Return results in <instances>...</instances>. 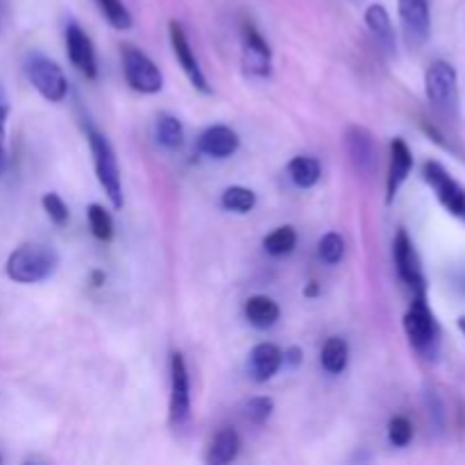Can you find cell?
Wrapping results in <instances>:
<instances>
[{
	"instance_id": "4dcf8cb0",
	"label": "cell",
	"mask_w": 465,
	"mask_h": 465,
	"mask_svg": "<svg viewBox=\"0 0 465 465\" xmlns=\"http://www.w3.org/2000/svg\"><path fill=\"white\" fill-rule=\"evenodd\" d=\"M41 204H44V212L48 213V218L54 223V225H59V227L66 225L68 207H66V203L62 200V195L45 193L44 198H41Z\"/></svg>"
},
{
	"instance_id": "44dd1931",
	"label": "cell",
	"mask_w": 465,
	"mask_h": 465,
	"mask_svg": "<svg viewBox=\"0 0 465 465\" xmlns=\"http://www.w3.org/2000/svg\"><path fill=\"white\" fill-rule=\"evenodd\" d=\"M154 136L162 148L177 150L184 143V127H182L180 118L173 114H159L157 123H154Z\"/></svg>"
},
{
	"instance_id": "8d00e7d4",
	"label": "cell",
	"mask_w": 465,
	"mask_h": 465,
	"mask_svg": "<svg viewBox=\"0 0 465 465\" xmlns=\"http://www.w3.org/2000/svg\"><path fill=\"white\" fill-rule=\"evenodd\" d=\"M0 461H3V459H0Z\"/></svg>"
},
{
	"instance_id": "e0dca14e",
	"label": "cell",
	"mask_w": 465,
	"mask_h": 465,
	"mask_svg": "<svg viewBox=\"0 0 465 465\" xmlns=\"http://www.w3.org/2000/svg\"><path fill=\"white\" fill-rule=\"evenodd\" d=\"M282 363V350L275 343H259L254 345L248 359V372L257 384H266L268 380L280 372Z\"/></svg>"
},
{
	"instance_id": "9c48e42d",
	"label": "cell",
	"mask_w": 465,
	"mask_h": 465,
	"mask_svg": "<svg viewBox=\"0 0 465 465\" xmlns=\"http://www.w3.org/2000/svg\"><path fill=\"white\" fill-rule=\"evenodd\" d=\"M393 259H395V268H398L400 280L413 291V295L427 293V280H425V272H422V262L420 257H418L416 245H413L411 236L407 234V230H400L398 234H395Z\"/></svg>"
},
{
	"instance_id": "7a4b0ae2",
	"label": "cell",
	"mask_w": 465,
	"mask_h": 465,
	"mask_svg": "<svg viewBox=\"0 0 465 465\" xmlns=\"http://www.w3.org/2000/svg\"><path fill=\"white\" fill-rule=\"evenodd\" d=\"M404 331H407L409 343L418 354L427 359H434L439 354L440 330L434 312L427 304V293L413 295L411 307L404 313Z\"/></svg>"
},
{
	"instance_id": "ba28073f",
	"label": "cell",
	"mask_w": 465,
	"mask_h": 465,
	"mask_svg": "<svg viewBox=\"0 0 465 465\" xmlns=\"http://www.w3.org/2000/svg\"><path fill=\"white\" fill-rule=\"evenodd\" d=\"M168 416L171 425L184 427L191 418V380L186 368L184 354H171V402H168Z\"/></svg>"
},
{
	"instance_id": "52a82bcc",
	"label": "cell",
	"mask_w": 465,
	"mask_h": 465,
	"mask_svg": "<svg viewBox=\"0 0 465 465\" xmlns=\"http://www.w3.org/2000/svg\"><path fill=\"white\" fill-rule=\"evenodd\" d=\"M25 73L30 84L44 95L48 103H62L68 95V80L62 68L44 54H32L25 62Z\"/></svg>"
},
{
	"instance_id": "d6a6232c",
	"label": "cell",
	"mask_w": 465,
	"mask_h": 465,
	"mask_svg": "<svg viewBox=\"0 0 465 465\" xmlns=\"http://www.w3.org/2000/svg\"><path fill=\"white\" fill-rule=\"evenodd\" d=\"M300 361H302V350L298 345L289 348L286 352H282V363H286L289 368H298Z\"/></svg>"
},
{
	"instance_id": "4316f807",
	"label": "cell",
	"mask_w": 465,
	"mask_h": 465,
	"mask_svg": "<svg viewBox=\"0 0 465 465\" xmlns=\"http://www.w3.org/2000/svg\"><path fill=\"white\" fill-rule=\"evenodd\" d=\"M95 3H98L103 16L109 21V25L116 27V30H130L132 14L127 12V7L123 5V0H95Z\"/></svg>"
},
{
	"instance_id": "83f0119b",
	"label": "cell",
	"mask_w": 465,
	"mask_h": 465,
	"mask_svg": "<svg viewBox=\"0 0 465 465\" xmlns=\"http://www.w3.org/2000/svg\"><path fill=\"white\" fill-rule=\"evenodd\" d=\"M343 254H345L343 236L336 234V232H330V234L322 236L321 243H318V257H321L322 262L330 263V266H336V263L343 259Z\"/></svg>"
},
{
	"instance_id": "5b68a950",
	"label": "cell",
	"mask_w": 465,
	"mask_h": 465,
	"mask_svg": "<svg viewBox=\"0 0 465 465\" xmlns=\"http://www.w3.org/2000/svg\"><path fill=\"white\" fill-rule=\"evenodd\" d=\"M425 94L430 103L443 114H454L459 104V80L457 71L450 62L431 64L425 73Z\"/></svg>"
},
{
	"instance_id": "603a6c76",
	"label": "cell",
	"mask_w": 465,
	"mask_h": 465,
	"mask_svg": "<svg viewBox=\"0 0 465 465\" xmlns=\"http://www.w3.org/2000/svg\"><path fill=\"white\" fill-rule=\"evenodd\" d=\"M350 359V348L341 336H331V339L325 341L321 352V363L330 375H341L348 366Z\"/></svg>"
},
{
	"instance_id": "d590c367",
	"label": "cell",
	"mask_w": 465,
	"mask_h": 465,
	"mask_svg": "<svg viewBox=\"0 0 465 465\" xmlns=\"http://www.w3.org/2000/svg\"><path fill=\"white\" fill-rule=\"evenodd\" d=\"M459 327H461V331H463V336H465V318H461V321H459Z\"/></svg>"
},
{
	"instance_id": "2e32d148",
	"label": "cell",
	"mask_w": 465,
	"mask_h": 465,
	"mask_svg": "<svg viewBox=\"0 0 465 465\" xmlns=\"http://www.w3.org/2000/svg\"><path fill=\"white\" fill-rule=\"evenodd\" d=\"M239 134L227 125H212L200 134V153L213 159H227L239 150Z\"/></svg>"
},
{
	"instance_id": "5bb4252c",
	"label": "cell",
	"mask_w": 465,
	"mask_h": 465,
	"mask_svg": "<svg viewBox=\"0 0 465 465\" xmlns=\"http://www.w3.org/2000/svg\"><path fill=\"white\" fill-rule=\"evenodd\" d=\"M413 168V154L411 148L404 139H393L391 141V162H389V177H386V203H393L398 191L402 189V184L407 182V177L411 175Z\"/></svg>"
},
{
	"instance_id": "7c38bea8",
	"label": "cell",
	"mask_w": 465,
	"mask_h": 465,
	"mask_svg": "<svg viewBox=\"0 0 465 465\" xmlns=\"http://www.w3.org/2000/svg\"><path fill=\"white\" fill-rule=\"evenodd\" d=\"M243 68L248 75L252 77H268L272 71V50L268 45V41L259 35L257 27L252 23H245L243 32Z\"/></svg>"
},
{
	"instance_id": "6da1fadb",
	"label": "cell",
	"mask_w": 465,
	"mask_h": 465,
	"mask_svg": "<svg viewBox=\"0 0 465 465\" xmlns=\"http://www.w3.org/2000/svg\"><path fill=\"white\" fill-rule=\"evenodd\" d=\"M59 254L57 250L44 243L18 245L7 259V277L16 284H36L44 282L57 271Z\"/></svg>"
},
{
	"instance_id": "277c9868",
	"label": "cell",
	"mask_w": 465,
	"mask_h": 465,
	"mask_svg": "<svg viewBox=\"0 0 465 465\" xmlns=\"http://www.w3.org/2000/svg\"><path fill=\"white\" fill-rule=\"evenodd\" d=\"M422 180L431 186L436 200L443 204L445 212L452 213L465 225V186L461 182L454 180L448 168L443 163L434 162V159L422 163Z\"/></svg>"
},
{
	"instance_id": "836d02e7",
	"label": "cell",
	"mask_w": 465,
	"mask_h": 465,
	"mask_svg": "<svg viewBox=\"0 0 465 465\" xmlns=\"http://www.w3.org/2000/svg\"><path fill=\"white\" fill-rule=\"evenodd\" d=\"M91 280H94V286H103L104 284V275L100 271H95L94 275H91Z\"/></svg>"
},
{
	"instance_id": "484cf974",
	"label": "cell",
	"mask_w": 465,
	"mask_h": 465,
	"mask_svg": "<svg viewBox=\"0 0 465 465\" xmlns=\"http://www.w3.org/2000/svg\"><path fill=\"white\" fill-rule=\"evenodd\" d=\"M86 218H89V227L98 241H112L114 236V221L109 216L107 209L103 204H89L86 207Z\"/></svg>"
},
{
	"instance_id": "d4e9b609",
	"label": "cell",
	"mask_w": 465,
	"mask_h": 465,
	"mask_svg": "<svg viewBox=\"0 0 465 465\" xmlns=\"http://www.w3.org/2000/svg\"><path fill=\"white\" fill-rule=\"evenodd\" d=\"M295 243H298V234H295L293 227L284 225V227H277L275 232L263 239V248H266L268 254L272 257H286L295 250Z\"/></svg>"
},
{
	"instance_id": "8992f818",
	"label": "cell",
	"mask_w": 465,
	"mask_h": 465,
	"mask_svg": "<svg viewBox=\"0 0 465 465\" xmlns=\"http://www.w3.org/2000/svg\"><path fill=\"white\" fill-rule=\"evenodd\" d=\"M123 73H125L127 84L139 94H159L163 86V75L157 64L134 45H123L121 50Z\"/></svg>"
},
{
	"instance_id": "7402d4cb",
	"label": "cell",
	"mask_w": 465,
	"mask_h": 465,
	"mask_svg": "<svg viewBox=\"0 0 465 465\" xmlns=\"http://www.w3.org/2000/svg\"><path fill=\"white\" fill-rule=\"evenodd\" d=\"M322 175L321 162L316 157H295L289 163V177L298 189H312Z\"/></svg>"
},
{
	"instance_id": "30bf717a",
	"label": "cell",
	"mask_w": 465,
	"mask_h": 465,
	"mask_svg": "<svg viewBox=\"0 0 465 465\" xmlns=\"http://www.w3.org/2000/svg\"><path fill=\"white\" fill-rule=\"evenodd\" d=\"M398 12L407 44L411 48L425 45L431 35L430 0H398Z\"/></svg>"
},
{
	"instance_id": "1f68e13d",
	"label": "cell",
	"mask_w": 465,
	"mask_h": 465,
	"mask_svg": "<svg viewBox=\"0 0 465 465\" xmlns=\"http://www.w3.org/2000/svg\"><path fill=\"white\" fill-rule=\"evenodd\" d=\"M5 123H7V104L0 98V173H3L5 159H7V153H5Z\"/></svg>"
},
{
	"instance_id": "ffe728a7",
	"label": "cell",
	"mask_w": 465,
	"mask_h": 465,
	"mask_svg": "<svg viewBox=\"0 0 465 465\" xmlns=\"http://www.w3.org/2000/svg\"><path fill=\"white\" fill-rule=\"evenodd\" d=\"M241 452V436L232 427L218 431L213 436L212 445L207 450V463L212 465H227L234 461Z\"/></svg>"
},
{
	"instance_id": "cb8c5ba5",
	"label": "cell",
	"mask_w": 465,
	"mask_h": 465,
	"mask_svg": "<svg viewBox=\"0 0 465 465\" xmlns=\"http://www.w3.org/2000/svg\"><path fill=\"white\" fill-rule=\"evenodd\" d=\"M221 204L227 212L248 213L257 204V193L252 189H245V186H230V189L223 191Z\"/></svg>"
},
{
	"instance_id": "9a60e30c",
	"label": "cell",
	"mask_w": 465,
	"mask_h": 465,
	"mask_svg": "<svg viewBox=\"0 0 465 465\" xmlns=\"http://www.w3.org/2000/svg\"><path fill=\"white\" fill-rule=\"evenodd\" d=\"M345 148H348L350 159H352L354 168L366 175L375 173L377 168V145L371 132L366 127L352 125L345 134Z\"/></svg>"
},
{
	"instance_id": "3957f363",
	"label": "cell",
	"mask_w": 465,
	"mask_h": 465,
	"mask_svg": "<svg viewBox=\"0 0 465 465\" xmlns=\"http://www.w3.org/2000/svg\"><path fill=\"white\" fill-rule=\"evenodd\" d=\"M86 136H89V148L91 154H94V166L95 175H98L100 186L107 193L109 203L114 204V209L123 207V182H121V168H118L116 153H114L112 143L104 134H100L98 130L89 127L86 130Z\"/></svg>"
},
{
	"instance_id": "d6986e66",
	"label": "cell",
	"mask_w": 465,
	"mask_h": 465,
	"mask_svg": "<svg viewBox=\"0 0 465 465\" xmlns=\"http://www.w3.org/2000/svg\"><path fill=\"white\" fill-rule=\"evenodd\" d=\"M280 304L268 295H252L245 302V318L257 330H271L280 321Z\"/></svg>"
},
{
	"instance_id": "ac0fdd59",
	"label": "cell",
	"mask_w": 465,
	"mask_h": 465,
	"mask_svg": "<svg viewBox=\"0 0 465 465\" xmlns=\"http://www.w3.org/2000/svg\"><path fill=\"white\" fill-rule=\"evenodd\" d=\"M366 25L371 27V32L377 36V41L384 45V50L395 54V50H398V36H395L393 21H391V14L384 5L375 3L366 9Z\"/></svg>"
},
{
	"instance_id": "e575fe53",
	"label": "cell",
	"mask_w": 465,
	"mask_h": 465,
	"mask_svg": "<svg viewBox=\"0 0 465 465\" xmlns=\"http://www.w3.org/2000/svg\"><path fill=\"white\" fill-rule=\"evenodd\" d=\"M318 293V286H316V282H312V284H309V289L304 291V295H316Z\"/></svg>"
},
{
	"instance_id": "4fadbf2b",
	"label": "cell",
	"mask_w": 465,
	"mask_h": 465,
	"mask_svg": "<svg viewBox=\"0 0 465 465\" xmlns=\"http://www.w3.org/2000/svg\"><path fill=\"white\" fill-rule=\"evenodd\" d=\"M64 39H66V54L68 59H71L73 66H75L86 80H95V77H98V59H95V50L89 35H86L75 21H71L66 25V32H64Z\"/></svg>"
},
{
	"instance_id": "8fae6325",
	"label": "cell",
	"mask_w": 465,
	"mask_h": 465,
	"mask_svg": "<svg viewBox=\"0 0 465 465\" xmlns=\"http://www.w3.org/2000/svg\"><path fill=\"white\" fill-rule=\"evenodd\" d=\"M168 36H171L173 54H175L177 64L182 66V71L186 73V77L191 80V84L200 91V94H212V86H209L207 77H204L203 68H200L198 57H195L193 48L189 44V36H186L182 23L171 21L168 23Z\"/></svg>"
},
{
	"instance_id": "f1b7e54d",
	"label": "cell",
	"mask_w": 465,
	"mask_h": 465,
	"mask_svg": "<svg viewBox=\"0 0 465 465\" xmlns=\"http://www.w3.org/2000/svg\"><path fill=\"white\" fill-rule=\"evenodd\" d=\"M413 439V425L409 422V418L395 416L389 422V440L393 448H407Z\"/></svg>"
},
{
	"instance_id": "f546056e",
	"label": "cell",
	"mask_w": 465,
	"mask_h": 465,
	"mask_svg": "<svg viewBox=\"0 0 465 465\" xmlns=\"http://www.w3.org/2000/svg\"><path fill=\"white\" fill-rule=\"evenodd\" d=\"M272 409H275V402L271 398H266V395H259V398H252L245 404V416L254 425H263L272 416Z\"/></svg>"
}]
</instances>
